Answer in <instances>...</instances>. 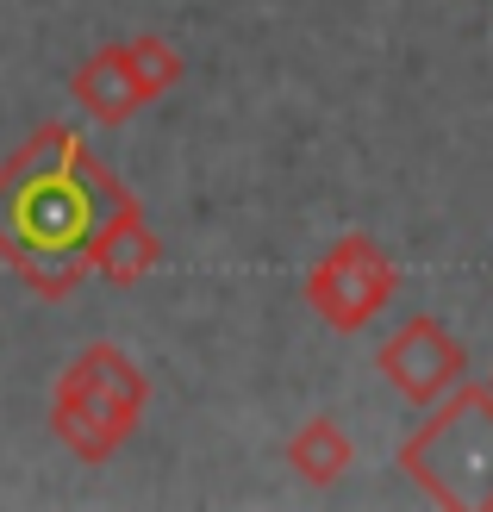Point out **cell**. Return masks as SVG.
Masks as SVG:
<instances>
[{
  "instance_id": "ba28073f",
  "label": "cell",
  "mask_w": 493,
  "mask_h": 512,
  "mask_svg": "<svg viewBox=\"0 0 493 512\" xmlns=\"http://www.w3.org/2000/svg\"><path fill=\"white\" fill-rule=\"evenodd\" d=\"M350 463H356V444L331 413H313L288 438V469L306 481V488H337V481L350 475Z\"/></svg>"
},
{
  "instance_id": "8992f818",
  "label": "cell",
  "mask_w": 493,
  "mask_h": 512,
  "mask_svg": "<svg viewBox=\"0 0 493 512\" xmlns=\"http://www.w3.org/2000/svg\"><path fill=\"white\" fill-rule=\"evenodd\" d=\"M157 269H163V238H157V225L144 219L138 194H125L88 244V275H100L107 288H138V281L157 275Z\"/></svg>"
},
{
  "instance_id": "5b68a950",
  "label": "cell",
  "mask_w": 493,
  "mask_h": 512,
  "mask_svg": "<svg viewBox=\"0 0 493 512\" xmlns=\"http://www.w3.org/2000/svg\"><path fill=\"white\" fill-rule=\"evenodd\" d=\"M375 369L387 375V388L412 406H437L462 375H469V350H462L456 331H444V319L412 313L394 338L375 350Z\"/></svg>"
},
{
  "instance_id": "3957f363",
  "label": "cell",
  "mask_w": 493,
  "mask_h": 512,
  "mask_svg": "<svg viewBox=\"0 0 493 512\" xmlns=\"http://www.w3.org/2000/svg\"><path fill=\"white\" fill-rule=\"evenodd\" d=\"M150 381L119 344H88L69 356V369L50 388V431L75 463H107V456L144 425Z\"/></svg>"
},
{
  "instance_id": "52a82bcc",
  "label": "cell",
  "mask_w": 493,
  "mask_h": 512,
  "mask_svg": "<svg viewBox=\"0 0 493 512\" xmlns=\"http://www.w3.org/2000/svg\"><path fill=\"white\" fill-rule=\"evenodd\" d=\"M69 94H75V107H82L94 125H125V119H138L150 107L144 88H138V69H132V57H125V44H100L94 57L75 63Z\"/></svg>"
},
{
  "instance_id": "7a4b0ae2",
  "label": "cell",
  "mask_w": 493,
  "mask_h": 512,
  "mask_svg": "<svg viewBox=\"0 0 493 512\" xmlns=\"http://www.w3.org/2000/svg\"><path fill=\"white\" fill-rule=\"evenodd\" d=\"M400 469L425 500L450 512H493V388H456L400 444Z\"/></svg>"
},
{
  "instance_id": "277c9868",
  "label": "cell",
  "mask_w": 493,
  "mask_h": 512,
  "mask_svg": "<svg viewBox=\"0 0 493 512\" xmlns=\"http://www.w3.org/2000/svg\"><path fill=\"white\" fill-rule=\"evenodd\" d=\"M300 294L331 331H362L369 319L387 313V300L400 294V269L369 232H344L313 269H306Z\"/></svg>"
},
{
  "instance_id": "6da1fadb",
  "label": "cell",
  "mask_w": 493,
  "mask_h": 512,
  "mask_svg": "<svg viewBox=\"0 0 493 512\" xmlns=\"http://www.w3.org/2000/svg\"><path fill=\"white\" fill-rule=\"evenodd\" d=\"M132 194L82 144L75 125H38L0 163V263L38 300H69L88 281V244Z\"/></svg>"
},
{
  "instance_id": "9c48e42d",
  "label": "cell",
  "mask_w": 493,
  "mask_h": 512,
  "mask_svg": "<svg viewBox=\"0 0 493 512\" xmlns=\"http://www.w3.org/2000/svg\"><path fill=\"white\" fill-rule=\"evenodd\" d=\"M125 57H132V69H138V88H144V100H163L175 82H181V50L169 44V38H157V32H144V38H132L125 44Z\"/></svg>"
},
{
  "instance_id": "30bf717a",
  "label": "cell",
  "mask_w": 493,
  "mask_h": 512,
  "mask_svg": "<svg viewBox=\"0 0 493 512\" xmlns=\"http://www.w3.org/2000/svg\"><path fill=\"white\" fill-rule=\"evenodd\" d=\"M487 388H493V381H487Z\"/></svg>"
}]
</instances>
